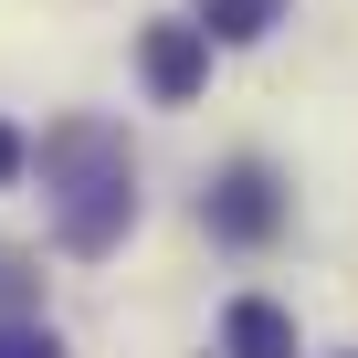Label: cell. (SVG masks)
I'll return each mask as SVG.
<instances>
[{"instance_id": "obj_1", "label": "cell", "mask_w": 358, "mask_h": 358, "mask_svg": "<svg viewBox=\"0 0 358 358\" xmlns=\"http://www.w3.org/2000/svg\"><path fill=\"white\" fill-rule=\"evenodd\" d=\"M43 201H53V243L64 253H116L127 243V222H137V158H127V137L106 127V116H64L43 148Z\"/></svg>"}, {"instance_id": "obj_2", "label": "cell", "mask_w": 358, "mask_h": 358, "mask_svg": "<svg viewBox=\"0 0 358 358\" xmlns=\"http://www.w3.org/2000/svg\"><path fill=\"white\" fill-rule=\"evenodd\" d=\"M201 222H211V243H232V253H264V243L285 232V179H274L264 158H232L211 190H201Z\"/></svg>"}, {"instance_id": "obj_3", "label": "cell", "mask_w": 358, "mask_h": 358, "mask_svg": "<svg viewBox=\"0 0 358 358\" xmlns=\"http://www.w3.org/2000/svg\"><path fill=\"white\" fill-rule=\"evenodd\" d=\"M137 85H148L158 106H190V95L211 85V32H201V22H148V32H137Z\"/></svg>"}, {"instance_id": "obj_4", "label": "cell", "mask_w": 358, "mask_h": 358, "mask_svg": "<svg viewBox=\"0 0 358 358\" xmlns=\"http://www.w3.org/2000/svg\"><path fill=\"white\" fill-rule=\"evenodd\" d=\"M222 358H295V316L274 295H232L222 306Z\"/></svg>"}, {"instance_id": "obj_5", "label": "cell", "mask_w": 358, "mask_h": 358, "mask_svg": "<svg viewBox=\"0 0 358 358\" xmlns=\"http://www.w3.org/2000/svg\"><path fill=\"white\" fill-rule=\"evenodd\" d=\"M211 43H264L274 22H285V0H201V11H190Z\"/></svg>"}, {"instance_id": "obj_6", "label": "cell", "mask_w": 358, "mask_h": 358, "mask_svg": "<svg viewBox=\"0 0 358 358\" xmlns=\"http://www.w3.org/2000/svg\"><path fill=\"white\" fill-rule=\"evenodd\" d=\"M0 358H64L53 327H0Z\"/></svg>"}, {"instance_id": "obj_7", "label": "cell", "mask_w": 358, "mask_h": 358, "mask_svg": "<svg viewBox=\"0 0 358 358\" xmlns=\"http://www.w3.org/2000/svg\"><path fill=\"white\" fill-rule=\"evenodd\" d=\"M22 169H32V137H22L11 116H0V190H11V179H22Z\"/></svg>"}]
</instances>
